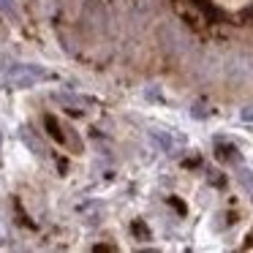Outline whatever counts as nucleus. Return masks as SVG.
Segmentation results:
<instances>
[{
    "label": "nucleus",
    "mask_w": 253,
    "mask_h": 253,
    "mask_svg": "<svg viewBox=\"0 0 253 253\" xmlns=\"http://www.w3.org/2000/svg\"><path fill=\"white\" fill-rule=\"evenodd\" d=\"M218 158L226 161V164H231V161H237V150L231 147V144H218Z\"/></svg>",
    "instance_id": "obj_1"
},
{
    "label": "nucleus",
    "mask_w": 253,
    "mask_h": 253,
    "mask_svg": "<svg viewBox=\"0 0 253 253\" xmlns=\"http://www.w3.org/2000/svg\"><path fill=\"white\" fill-rule=\"evenodd\" d=\"M242 185H248V188H251V191H253V171H242Z\"/></svg>",
    "instance_id": "obj_2"
}]
</instances>
